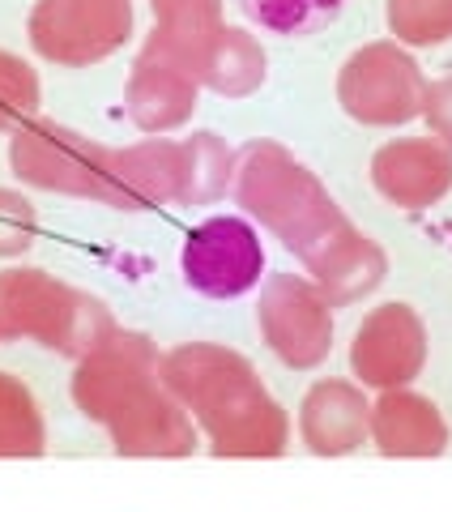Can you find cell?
I'll return each instance as SVG.
<instances>
[{"label": "cell", "mask_w": 452, "mask_h": 512, "mask_svg": "<svg viewBox=\"0 0 452 512\" xmlns=\"http://www.w3.org/2000/svg\"><path fill=\"white\" fill-rule=\"evenodd\" d=\"M158 376L184 402L214 457H282L290 448V414L239 350L184 342L163 355Z\"/></svg>", "instance_id": "cell-1"}, {"label": "cell", "mask_w": 452, "mask_h": 512, "mask_svg": "<svg viewBox=\"0 0 452 512\" xmlns=\"http://www.w3.org/2000/svg\"><path fill=\"white\" fill-rule=\"evenodd\" d=\"M231 197L252 222H261L273 239H282V248L295 252L299 261L346 222L342 205L320 184V175L308 163H299L282 141L269 137L235 150Z\"/></svg>", "instance_id": "cell-2"}, {"label": "cell", "mask_w": 452, "mask_h": 512, "mask_svg": "<svg viewBox=\"0 0 452 512\" xmlns=\"http://www.w3.org/2000/svg\"><path fill=\"white\" fill-rule=\"evenodd\" d=\"M0 308L9 338H30L73 363L120 329L99 295L77 291L35 265H13L0 274Z\"/></svg>", "instance_id": "cell-3"}, {"label": "cell", "mask_w": 452, "mask_h": 512, "mask_svg": "<svg viewBox=\"0 0 452 512\" xmlns=\"http://www.w3.org/2000/svg\"><path fill=\"white\" fill-rule=\"evenodd\" d=\"M107 163H111V146L90 141L86 133L47 116H30L9 133V171L26 188L39 192L103 205Z\"/></svg>", "instance_id": "cell-4"}, {"label": "cell", "mask_w": 452, "mask_h": 512, "mask_svg": "<svg viewBox=\"0 0 452 512\" xmlns=\"http://www.w3.org/2000/svg\"><path fill=\"white\" fill-rule=\"evenodd\" d=\"M427 77L397 39H376L350 52L337 69V103L363 128H397L423 111Z\"/></svg>", "instance_id": "cell-5"}, {"label": "cell", "mask_w": 452, "mask_h": 512, "mask_svg": "<svg viewBox=\"0 0 452 512\" xmlns=\"http://www.w3.org/2000/svg\"><path fill=\"white\" fill-rule=\"evenodd\" d=\"M26 35L47 64L86 69L133 39V0H35Z\"/></svg>", "instance_id": "cell-6"}, {"label": "cell", "mask_w": 452, "mask_h": 512, "mask_svg": "<svg viewBox=\"0 0 452 512\" xmlns=\"http://www.w3.org/2000/svg\"><path fill=\"white\" fill-rule=\"evenodd\" d=\"M256 329L269 355L290 372H316L333 350V303L303 274H269L256 299Z\"/></svg>", "instance_id": "cell-7"}, {"label": "cell", "mask_w": 452, "mask_h": 512, "mask_svg": "<svg viewBox=\"0 0 452 512\" xmlns=\"http://www.w3.org/2000/svg\"><path fill=\"white\" fill-rule=\"evenodd\" d=\"M163 355H158L154 338H145L137 329H116L111 338H103L90 355L77 359L73 367V406L86 414L90 423H111L116 414L145 397L154 384H163L158 376Z\"/></svg>", "instance_id": "cell-8"}, {"label": "cell", "mask_w": 452, "mask_h": 512, "mask_svg": "<svg viewBox=\"0 0 452 512\" xmlns=\"http://www.w3.org/2000/svg\"><path fill=\"white\" fill-rule=\"evenodd\" d=\"M180 274L188 291L205 299H239L261 286L265 274V244L252 218L214 214L197 222L184 235L180 248Z\"/></svg>", "instance_id": "cell-9"}, {"label": "cell", "mask_w": 452, "mask_h": 512, "mask_svg": "<svg viewBox=\"0 0 452 512\" xmlns=\"http://www.w3.org/2000/svg\"><path fill=\"white\" fill-rule=\"evenodd\" d=\"M431 355L427 320L410 303H380L371 308L350 338V376L363 389H401L423 376Z\"/></svg>", "instance_id": "cell-10"}, {"label": "cell", "mask_w": 452, "mask_h": 512, "mask_svg": "<svg viewBox=\"0 0 452 512\" xmlns=\"http://www.w3.org/2000/svg\"><path fill=\"white\" fill-rule=\"evenodd\" d=\"M197 99H201L197 73L175 56H167L163 47L141 43L133 69H128V86H124L128 120H133L145 137H167L192 120Z\"/></svg>", "instance_id": "cell-11"}, {"label": "cell", "mask_w": 452, "mask_h": 512, "mask_svg": "<svg viewBox=\"0 0 452 512\" xmlns=\"http://www.w3.org/2000/svg\"><path fill=\"white\" fill-rule=\"evenodd\" d=\"M184 192V137H145L137 146L111 150L107 163V192L103 205L111 210H163V205H180Z\"/></svg>", "instance_id": "cell-12"}, {"label": "cell", "mask_w": 452, "mask_h": 512, "mask_svg": "<svg viewBox=\"0 0 452 512\" xmlns=\"http://www.w3.org/2000/svg\"><path fill=\"white\" fill-rule=\"evenodd\" d=\"M371 184L397 210H431L452 192V150L435 137H397L371 154Z\"/></svg>", "instance_id": "cell-13"}, {"label": "cell", "mask_w": 452, "mask_h": 512, "mask_svg": "<svg viewBox=\"0 0 452 512\" xmlns=\"http://www.w3.org/2000/svg\"><path fill=\"white\" fill-rule=\"evenodd\" d=\"M303 269L325 291L333 308H350V303L380 291V282L389 278V256L367 231H359L346 218L316 252L303 256Z\"/></svg>", "instance_id": "cell-14"}, {"label": "cell", "mask_w": 452, "mask_h": 512, "mask_svg": "<svg viewBox=\"0 0 452 512\" xmlns=\"http://www.w3.org/2000/svg\"><path fill=\"white\" fill-rule=\"evenodd\" d=\"M371 397L359 380H316L299 402V440L316 457H350L367 444Z\"/></svg>", "instance_id": "cell-15"}, {"label": "cell", "mask_w": 452, "mask_h": 512, "mask_svg": "<svg viewBox=\"0 0 452 512\" xmlns=\"http://www.w3.org/2000/svg\"><path fill=\"white\" fill-rule=\"evenodd\" d=\"M111 448L120 457H192L197 453V423L167 384H154L124 414L107 423Z\"/></svg>", "instance_id": "cell-16"}, {"label": "cell", "mask_w": 452, "mask_h": 512, "mask_svg": "<svg viewBox=\"0 0 452 512\" xmlns=\"http://www.w3.org/2000/svg\"><path fill=\"white\" fill-rule=\"evenodd\" d=\"M367 440L380 457H440L448 448V423L431 397L401 384V389H380L371 402Z\"/></svg>", "instance_id": "cell-17"}, {"label": "cell", "mask_w": 452, "mask_h": 512, "mask_svg": "<svg viewBox=\"0 0 452 512\" xmlns=\"http://www.w3.org/2000/svg\"><path fill=\"white\" fill-rule=\"evenodd\" d=\"M222 5H226V0H150L154 30L145 35V43L163 47L167 56L188 64L192 73H201L205 52L214 47L218 30L226 26ZM197 82H201V77H197Z\"/></svg>", "instance_id": "cell-18"}, {"label": "cell", "mask_w": 452, "mask_h": 512, "mask_svg": "<svg viewBox=\"0 0 452 512\" xmlns=\"http://www.w3.org/2000/svg\"><path fill=\"white\" fill-rule=\"evenodd\" d=\"M201 90H214L218 99H248L265 86L269 77V56L261 39L244 26H222L214 47L201 60Z\"/></svg>", "instance_id": "cell-19"}, {"label": "cell", "mask_w": 452, "mask_h": 512, "mask_svg": "<svg viewBox=\"0 0 452 512\" xmlns=\"http://www.w3.org/2000/svg\"><path fill=\"white\" fill-rule=\"evenodd\" d=\"M235 180V150L226 146L218 133H201L184 137V192L180 205H214L226 197V188Z\"/></svg>", "instance_id": "cell-20"}, {"label": "cell", "mask_w": 452, "mask_h": 512, "mask_svg": "<svg viewBox=\"0 0 452 512\" xmlns=\"http://www.w3.org/2000/svg\"><path fill=\"white\" fill-rule=\"evenodd\" d=\"M47 453V423L18 376L0 372V457H43Z\"/></svg>", "instance_id": "cell-21"}, {"label": "cell", "mask_w": 452, "mask_h": 512, "mask_svg": "<svg viewBox=\"0 0 452 512\" xmlns=\"http://www.w3.org/2000/svg\"><path fill=\"white\" fill-rule=\"evenodd\" d=\"M244 9V18L252 26H261L265 35L282 39H303L325 30L329 22L342 18L346 0H235Z\"/></svg>", "instance_id": "cell-22"}, {"label": "cell", "mask_w": 452, "mask_h": 512, "mask_svg": "<svg viewBox=\"0 0 452 512\" xmlns=\"http://www.w3.org/2000/svg\"><path fill=\"white\" fill-rule=\"evenodd\" d=\"M384 22L401 47H440L452 39V0H389Z\"/></svg>", "instance_id": "cell-23"}, {"label": "cell", "mask_w": 452, "mask_h": 512, "mask_svg": "<svg viewBox=\"0 0 452 512\" xmlns=\"http://www.w3.org/2000/svg\"><path fill=\"white\" fill-rule=\"evenodd\" d=\"M30 116H39V73L0 47V133H13Z\"/></svg>", "instance_id": "cell-24"}, {"label": "cell", "mask_w": 452, "mask_h": 512, "mask_svg": "<svg viewBox=\"0 0 452 512\" xmlns=\"http://www.w3.org/2000/svg\"><path fill=\"white\" fill-rule=\"evenodd\" d=\"M39 235V210L35 201L18 188H0V261L22 256Z\"/></svg>", "instance_id": "cell-25"}, {"label": "cell", "mask_w": 452, "mask_h": 512, "mask_svg": "<svg viewBox=\"0 0 452 512\" xmlns=\"http://www.w3.org/2000/svg\"><path fill=\"white\" fill-rule=\"evenodd\" d=\"M418 116L427 120L431 137L444 141V146L452 150V73L427 82V90H423V111H418Z\"/></svg>", "instance_id": "cell-26"}, {"label": "cell", "mask_w": 452, "mask_h": 512, "mask_svg": "<svg viewBox=\"0 0 452 512\" xmlns=\"http://www.w3.org/2000/svg\"><path fill=\"white\" fill-rule=\"evenodd\" d=\"M0 342H9V329H5V308H0Z\"/></svg>", "instance_id": "cell-27"}]
</instances>
